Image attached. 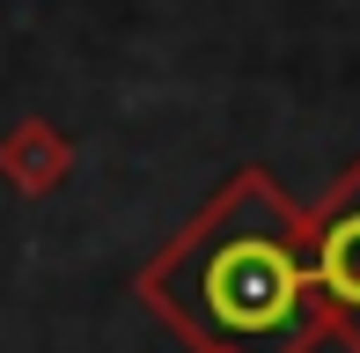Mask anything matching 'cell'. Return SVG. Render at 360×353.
<instances>
[{
  "instance_id": "3",
  "label": "cell",
  "mask_w": 360,
  "mask_h": 353,
  "mask_svg": "<svg viewBox=\"0 0 360 353\" xmlns=\"http://www.w3.org/2000/svg\"><path fill=\"white\" fill-rule=\"evenodd\" d=\"M67 176H74V140L52 118H15L0 133V184L15 199H52Z\"/></svg>"
},
{
  "instance_id": "2",
  "label": "cell",
  "mask_w": 360,
  "mask_h": 353,
  "mask_svg": "<svg viewBox=\"0 0 360 353\" xmlns=\"http://www.w3.org/2000/svg\"><path fill=\"white\" fill-rule=\"evenodd\" d=\"M309 287H316L323 331L360 353V155L331 176L309 214Z\"/></svg>"
},
{
  "instance_id": "1",
  "label": "cell",
  "mask_w": 360,
  "mask_h": 353,
  "mask_svg": "<svg viewBox=\"0 0 360 353\" xmlns=\"http://www.w3.org/2000/svg\"><path fill=\"white\" fill-rule=\"evenodd\" d=\"M133 295L191 353H316L331 339L309 287V214L265 162L228 169V184L140 265Z\"/></svg>"
}]
</instances>
